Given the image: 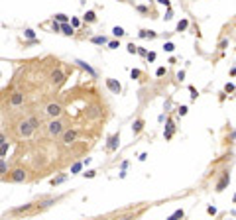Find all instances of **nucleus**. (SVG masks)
Masks as SVG:
<instances>
[{"mask_svg":"<svg viewBox=\"0 0 236 220\" xmlns=\"http://www.w3.org/2000/svg\"><path fill=\"white\" fill-rule=\"evenodd\" d=\"M51 30H53V32H61V24L53 20V24H51Z\"/></svg>","mask_w":236,"mask_h":220,"instance_id":"28","label":"nucleus"},{"mask_svg":"<svg viewBox=\"0 0 236 220\" xmlns=\"http://www.w3.org/2000/svg\"><path fill=\"white\" fill-rule=\"evenodd\" d=\"M97 20V14H94L93 10H88L87 14H85V22H94Z\"/></svg>","mask_w":236,"mask_h":220,"instance_id":"22","label":"nucleus"},{"mask_svg":"<svg viewBox=\"0 0 236 220\" xmlns=\"http://www.w3.org/2000/svg\"><path fill=\"white\" fill-rule=\"evenodd\" d=\"M93 43H97V45H105V43H108V39L105 38V35H94V38H91Z\"/></svg>","mask_w":236,"mask_h":220,"instance_id":"15","label":"nucleus"},{"mask_svg":"<svg viewBox=\"0 0 236 220\" xmlns=\"http://www.w3.org/2000/svg\"><path fill=\"white\" fill-rule=\"evenodd\" d=\"M75 63L79 65L81 69H85V71H87V73H88V75H91V77H97V71H94V69L91 67V65H87L85 61H81V59H75Z\"/></svg>","mask_w":236,"mask_h":220,"instance_id":"12","label":"nucleus"},{"mask_svg":"<svg viewBox=\"0 0 236 220\" xmlns=\"http://www.w3.org/2000/svg\"><path fill=\"white\" fill-rule=\"evenodd\" d=\"M136 51H138V47L134 45V43H130L128 45V53H136Z\"/></svg>","mask_w":236,"mask_h":220,"instance_id":"35","label":"nucleus"},{"mask_svg":"<svg viewBox=\"0 0 236 220\" xmlns=\"http://www.w3.org/2000/svg\"><path fill=\"white\" fill-rule=\"evenodd\" d=\"M6 173H10V171H8V163H6L2 157H0V177H2V175H6Z\"/></svg>","mask_w":236,"mask_h":220,"instance_id":"19","label":"nucleus"},{"mask_svg":"<svg viewBox=\"0 0 236 220\" xmlns=\"http://www.w3.org/2000/svg\"><path fill=\"white\" fill-rule=\"evenodd\" d=\"M206 212H209V214H212V216H215V214H217V208H215V207H209V208H206Z\"/></svg>","mask_w":236,"mask_h":220,"instance_id":"41","label":"nucleus"},{"mask_svg":"<svg viewBox=\"0 0 236 220\" xmlns=\"http://www.w3.org/2000/svg\"><path fill=\"white\" fill-rule=\"evenodd\" d=\"M51 81H53V83H63V81H65L63 71L61 69H53V71H51Z\"/></svg>","mask_w":236,"mask_h":220,"instance_id":"10","label":"nucleus"},{"mask_svg":"<svg viewBox=\"0 0 236 220\" xmlns=\"http://www.w3.org/2000/svg\"><path fill=\"white\" fill-rule=\"evenodd\" d=\"M130 218H132V216H124V218H120V220H130Z\"/></svg>","mask_w":236,"mask_h":220,"instance_id":"48","label":"nucleus"},{"mask_svg":"<svg viewBox=\"0 0 236 220\" xmlns=\"http://www.w3.org/2000/svg\"><path fill=\"white\" fill-rule=\"evenodd\" d=\"M173 132H175V126H173V122L171 120H167V124H165V140H171L173 138Z\"/></svg>","mask_w":236,"mask_h":220,"instance_id":"13","label":"nucleus"},{"mask_svg":"<svg viewBox=\"0 0 236 220\" xmlns=\"http://www.w3.org/2000/svg\"><path fill=\"white\" fill-rule=\"evenodd\" d=\"M100 114H102V110H100L99 106H91V108L87 110V118H88V120H97Z\"/></svg>","mask_w":236,"mask_h":220,"instance_id":"8","label":"nucleus"},{"mask_svg":"<svg viewBox=\"0 0 236 220\" xmlns=\"http://www.w3.org/2000/svg\"><path fill=\"white\" fill-rule=\"evenodd\" d=\"M8 149H10V144H8V142H6V144H2V145H0V157H4V155H6V153H8Z\"/></svg>","mask_w":236,"mask_h":220,"instance_id":"24","label":"nucleus"},{"mask_svg":"<svg viewBox=\"0 0 236 220\" xmlns=\"http://www.w3.org/2000/svg\"><path fill=\"white\" fill-rule=\"evenodd\" d=\"M146 57H148V61H156V53H153V51H150Z\"/></svg>","mask_w":236,"mask_h":220,"instance_id":"38","label":"nucleus"},{"mask_svg":"<svg viewBox=\"0 0 236 220\" xmlns=\"http://www.w3.org/2000/svg\"><path fill=\"white\" fill-rule=\"evenodd\" d=\"M226 45H228V39H223L218 43V49H226Z\"/></svg>","mask_w":236,"mask_h":220,"instance_id":"37","label":"nucleus"},{"mask_svg":"<svg viewBox=\"0 0 236 220\" xmlns=\"http://www.w3.org/2000/svg\"><path fill=\"white\" fill-rule=\"evenodd\" d=\"M118 144H120V134L110 136V140H108V151H114L118 148Z\"/></svg>","mask_w":236,"mask_h":220,"instance_id":"11","label":"nucleus"},{"mask_svg":"<svg viewBox=\"0 0 236 220\" xmlns=\"http://www.w3.org/2000/svg\"><path fill=\"white\" fill-rule=\"evenodd\" d=\"M24 35H26L28 39H35V32L30 30V28H28V30H24Z\"/></svg>","mask_w":236,"mask_h":220,"instance_id":"27","label":"nucleus"},{"mask_svg":"<svg viewBox=\"0 0 236 220\" xmlns=\"http://www.w3.org/2000/svg\"><path fill=\"white\" fill-rule=\"evenodd\" d=\"M108 47H110V49H118V47H120V41H110Z\"/></svg>","mask_w":236,"mask_h":220,"instance_id":"32","label":"nucleus"},{"mask_svg":"<svg viewBox=\"0 0 236 220\" xmlns=\"http://www.w3.org/2000/svg\"><path fill=\"white\" fill-rule=\"evenodd\" d=\"M6 142H8V140H6V136L2 134V132H0V145H2V144H6Z\"/></svg>","mask_w":236,"mask_h":220,"instance_id":"43","label":"nucleus"},{"mask_svg":"<svg viewBox=\"0 0 236 220\" xmlns=\"http://www.w3.org/2000/svg\"><path fill=\"white\" fill-rule=\"evenodd\" d=\"M28 122H30V126H32L34 130H38V128H40V124H41V122H40V118H35V116H30Z\"/></svg>","mask_w":236,"mask_h":220,"instance_id":"17","label":"nucleus"},{"mask_svg":"<svg viewBox=\"0 0 236 220\" xmlns=\"http://www.w3.org/2000/svg\"><path fill=\"white\" fill-rule=\"evenodd\" d=\"M187 26H189V22H187V20H181L179 24H177V32H183V30H187Z\"/></svg>","mask_w":236,"mask_h":220,"instance_id":"26","label":"nucleus"},{"mask_svg":"<svg viewBox=\"0 0 236 220\" xmlns=\"http://www.w3.org/2000/svg\"><path fill=\"white\" fill-rule=\"evenodd\" d=\"M159 4H164V6H169V0H158Z\"/></svg>","mask_w":236,"mask_h":220,"instance_id":"46","label":"nucleus"},{"mask_svg":"<svg viewBox=\"0 0 236 220\" xmlns=\"http://www.w3.org/2000/svg\"><path fill=\"white\" fill-rule=\"evenodd\" d=\"M65 179H67V177H65V175H59V177H55V179H51V185H61V183L65 181Z\"/></svg>","mask_w":236,"mask_h":220,"instance_id":"25","label":"nucleus"},{"mask_svg":"<svg viewBox=\"0 0 236 220\" xmlns=\"http://www.w3.org/2000/svg\"><path fill=\"white\" fill-rule=\"evenodd\" d=\"M8 179H10L12 183H24V181L28 179V173H26V169H22V167H16V169L10 171Z\"/></svg>","mask_w":236,"mask_h":220,"instance_id":"3","label":"nucleus"},{"mask_svg":"<svg viewBox=\"0 0 236 220\" xmlns=\"http://www.w3.org/2000/svg\"><path fill=\"white\" fill-rule=\"evenodd\" d=\"M224 91H226V92H230V91H234V85H230V83H226V85H224Z\"/></svg>","mask_w":236,"mask_h":220,"instance_id":"39","label":"nucleus"},{"mask_svg":"<svg viewBox=\"0 0 236 220\" xmlns=\"http://www.w3.org/2000/svg\"><path fill=\"white\" fill-rule=\"evenodd\" d=\"M230 77H236V67H232V71H230Z\"/></svg>","mask_w":236,"mask_h":220,"instance_id":"47","label":"nucleus"},{"mask_svg":"<svg viewBox=\"0 0 236 220\" xmlns=\"http://www.w3.org/2000/svg\"><path fill=\"white\" fill-rule=\"evenodd\" d=\"M183 214H185V212H183V210L179 208V210H175V212H173V214L169 216L167 220H179V218H183Z\"/></svg>","mask_w":236,"mask_h":220,"instance_id":"21","label":"nucleus"},{"mask_svg":"<svg viewBox=\"0 0 236 220\" xmlns=\"http://www.w3.org/2000/svg\"><path fill=\"white\" fill-rule=\"evenodd\" d=\"M79 24H81V22H79L77 18H71V26H73V28H77Z\"/></svg>","mask_w":236,"mask_h":220,"instance_id":"42","label":"nucleus"},{"mask_svg":"<svg viewBox=\"0 0 236 220\" xmlns=\"http://www.w3.org/2000/svg\"><path fill=\"white\" fill-rule=\"evenodd\" d=\"M112 34L116 35V38H122V35H124V34H126V32H124V30H122V28H120V26H114V28H112Z\"/></svg>","mask_w":236,"mask_h":220,"instance_id":"23","label":"nucleus"},{"mask_svg":"<svg viewBox=\"0 0 236 220\" xmlns=\"http://www.w3.org/2000/svg\"><path fill=\"white\" fill-rule=\"evenodd\" d=\"M77 136H79L77 130H65L63 134H61V142H63L65 145H69V144H73V142L77 140Z\"/></svg>","mask_w":236,"mask_h":220,"instance_id":"5","label":"nucleus"},{"mask_svg":"<svg viewBox=\"0 0 236 220\" xmlns=\"http://www.w3.org/2000/svg\"><path fill=\"white\" fill-rule=\"evenodd\" d=\"M142 130H144V120H142V118H138L134 124H132V132H134V134H140Z\"/></svg>","mask_w":236,"mask_h":220,"instance_id":"14","label":"nucleus"},{"mask_svg":"<svg viewBox=\"0 0 236 220\" xmlns=\"http://www.w3.org/2000/svg\"><path fill=\"white\" fill-rule=\"evenodd\" d=\"M65 132V124L59 120V118H53L49 124H47V134L51 136V138H57V136H61Z\"/></svg>","mask_w":236,"mask_h":220,"instance_id":"1","label":"nucleus"},{"mask_svg":"<svg viewBox=\"0 0 236 220\" xmlns=\"http://www.w3.org/2000/svg\"><path fill=\"white\" fill-rule=\"evenodd\" d=\"M228 183H230V175H228V171H224L223 173V179L217 183V191H218V193H220V191H224Z\"/></svg>","mask_w":236,"mask_h":220,"instance_id":"7","label":"nucleus"},{"mask_svg":"<svg viewBox=\"0 0 236 220\" xmlns=\"http://www.w3.org/2000/svg\"><path fill=\"white\" fill-rule=\"evenodd\" d=\"M164 49H165V51H169V53H171V51L175 49V45H173V43H171V41H167V43H165V45H164Z\"/></svg>","mask_w":236,"mask_h":220,"instance_id":"30","label":"nucleus"},{"mask_svg":"<svg viewBox=\"0 0 236 220\" xmlns=\"http://www.w3.org/2000/svg\"><path fill=\"white\" fill-rule=\"evenodd\" d=\"M156 75H158V77H164V75H165V67H159V69L156 71Z\"/></svg>","mask_w":236,"mask_h":220,"instance_id":"36","label":"nucleus"},{"mask_svg":"<svg viewBox=\"0 0 236 220\" xmlns=\"http://www.w3.org/2000/svg\"><path fill=\"white\" fill-rule=\"evenodd\" d=\"M187 110H189L187 106H179V108H177V114H179V116H185V114H187Z\"/></svg>","mask_w":236,"mask_h":220,"instance_id":"29","label":"nucleus"},{"mask_svg":"<svg viewBox=\"0 0 236 220\" xmlns=\"http://www.w3.org/2000/svg\"><path fill=\"white\" fill-rule=\"evenodd\" d=\"M55 22H59V24H67V22H69V18L67 16H65V14H55Z\"/></svg>","mask_w":236,"mask_h":220,"instance_id":"20","label":"nucleus"},{"mask_svg":"<svg viewBox=\"0 0 236 220\" xmlns=\"http://www.w3.org/2000/svg\"><path fill=\"white\" fill-rule=\"evenodd\" d=\"M61 34H65V35H73L75 32H73V26H69V24H61Z\"/></svg>","mask_w":236,"mask_h":220,"instance_id":"18","label":"nucleus"},{"mask_svg":"<svg viewBox=\"0 0 236 220\" xmlns=\"http://www.w3.org/2000/svg\"><path fill=\"white\" fill-rule=\"evenodd\" d=\"M30 208H32V204H24V207H16V208H12L14 214H22V212H28Z\"/></svg>","mask_w":236,"mask_h":220,"instance_id":"16","label":"nucleus"},{"mask_svg":"<svg viewBox=\"0 0 236 220\" xmlns=\"http://www.w3.org/2000/svg\"><path fill=\"white\" fill-rule=\"evenodd\" d=\"M177 79H179V81H183V79H185V73H183V71H179V73H177Z\"/></svg>","mask_w":236,"mask_h":220,"instance_id":"45","label":"nucleus"},{"mask_svg":"<svg viewBox=\"0 0 236 220\" xmlns=\"http://www.w3.org/2000/svg\"><path fill=\"white\" fill-rule=\"evenodd\" d=\"M46 114L49 116V118H59V116L63 114V106L59 104V102H49V104L46 106Z\"/></svg>","mask_w":236,"mask_h":220,"instance_id":"2","label":"nucleus"},{"mask_svg":"<svg viewBox=\"0 0 236 220\" xmlns=\"http://www.w3.org/2000/svg\"><path fill=\"white\" fill-rule=\"evenodd\" d=\"M130 75H132V79H138V77H142V71H138V69H134V71L130 73Z\"/></svg>","mask_w":236,"mask_h":220,"instance_id":"33","label":"nucleus"},{"mask_svg":"<svg viewBox=\"0 0 236 220\" xmlns=\"http://www.w3.org/2000/svg\"><path fill=\"white\" fill-rule=\"evenodd\" d=\"M94 175H97V171H87V173H85V177H88V179H93Z\"/></svg>","mask_w":236,"mask_h":220,"instance_id":"40","label":"nucleus"},{"mask_svg":"<svg viewBox=\"0 0 236 220\" xmlns=\"http://www.w3.org/2000/svg\"><path fill=\"white\" fill-rule=\"evenodd\" d=\"M138 12H142V14H148V8H146V6H138Z\"/></svg>","mask_w":236,"mask_h":220,"instance_id":"44","label":"nucleus"},{"mask_svg":"<svg viewBox=\"0 0 236 220\" xmlns=\"http://www.w3.org/2000/svg\"><path fill=\"white\" fill-rule=\"evenodd\" d=\"M106 86H108V89L112 91L114 94H118V92L122 91V86H120V83H118V81H114V79H106Z\"/></svg>","mask_w":236,"mask_h":220,"instance_id":"9","label":"nucleus"},{"mask_svg":"<svg viewBox=\"0 0 236 220\" xmlns=\"http://www.w3.org/2000/svg\"><path fill=\"white\" fill-rule=\"evenodd\" d=\"M189 91H191V98L195 100V98H197V94H199V92H197V89H195V86H189Z\"/></svg>","mask_w":236,"mask_h":220,"instance_id":"34","label":"nucleus"},{"mask_svg":"<svg viewBox=\"0 0 236 220\" xmlns=\"http://www.w3.org/2000/svg\"><path fill=\"white\" fill-rule=\"evenodd\" d=\"M18 134H20L22 138H30V136L34 134V128L30 126V122H28V120H24V122H20V124H18Z\"/></svg>","mask_w":236,"mask_h":220,"instance_id":"4","label":"nucleus"},{"mask_svg":"<svg viewBox=\"0 0 236 220\" xmlns=\"http://www.w3.org/2000/svg\"><path fill=\"white\" fill-rule=\"evenodd\" d=\"M22 104H24V92H20V91L12 92V97H10V106L16 108V106H22Z\"/></svg>","mask_w":236,"mask_h":220,"instance_id":"6","label":"nucleus"},{"mask_svg":"<svg viewBox=\"0 0 236 220\" xmlns=\"http://www.w3.org/2000/svg\"><path fill=\"white\" fill-rule=\"evenodd\" d=\"M81 167H83V163H75V165L71 167V173H79V171H81Z\"/></svg>","mask_w":236,"mask_h":220,"instance_id":"31","label":"nucleus"}]
</instances>
